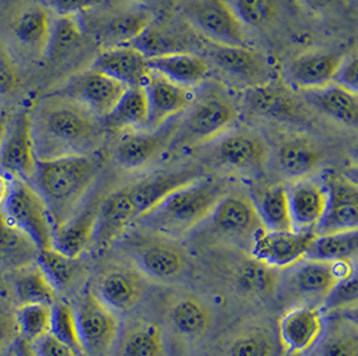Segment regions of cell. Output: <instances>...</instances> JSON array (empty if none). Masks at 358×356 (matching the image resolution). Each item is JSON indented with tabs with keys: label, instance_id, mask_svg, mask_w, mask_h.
<instances>
[{
	"label": "cell",
	"instance_id": "6da1fadb",
	"mask_svg": "<svg viewBox=\"0 0 358 356\" xmlns=\"http://www.w3.org/2000/svg\"><path fill=\"white\" fill-rule=\"evenodd\" d=\"M31 118L38 160L92 154L102 138L101 119L62 96L46 99Z\"/></svg>",
	"mask_w": 358,
	"mask_h": 356
},
{
	"label": "cell",
	"instance_id": "7a4b0ae2",
	"mask_svg": "<svg viewBox=\"0 0 358 356\" xmlns=\"http://www.w3.org/2000/svg\"><path fill=\"white\" fill-rule=\"evenodd\" d=\"M99 172L101 163L93 153L38 160L34 188L45 200L54 227L80 209Z\"/></svg>",
	"mask_w": 358,
	"mask_h": 356
},
{
	"label": "cell",
	"instance_id": "3957f363",
	"mask_svg": "<svg viewBox=\"0 0 358 356\" xmlns=\"http://www.w3.org/2000/svg\"><path fill=\"white\" fill-rule=\"evenodd\" d=\"M224 195L222 182L212 178H197L166 195L141 218L157 230L176 236L207 220Z\"/></svg>",
	"mask_w": 358,
	"mask_h": 356
},
{
	"label": "cell",
	"instance_id": "277c9868",
	"mask_svg": "<svg viewBox=\"0 0 358 356\" xmlns=\"http://www.w3.org/2000/svg\"><path fill=\"white\" fill-rule=\"evenodd\" d=\"M0 211L33 240L39 252L52 248L54 225L49 208L31 182L11 179L10 192Z\"/></svg>",
	"mask_w": 358,
	"mask_h": 356
},
{
	"label": "cell",
	"instance_id": "5b68a950",
	"mask_svg": "<svg viewBox=\"0 0 358 356\" xmlns=\"http://www.w3.org/2000/svg\"><path fill=\"white\" fill-rule=\"evenodd\" d=\"M236 118V106L227 93L217 87H208L199 96L180 121L179 131L188 142L200 144L217 138L226 133Z\"/></svg>",
	"mask_w": 358,
	"mask_h": 356
},
{
	"label": "cell",
	"instance_id": "8992f818",
	"mask_svg": "<svg viewBox=\"0 0 358 356\" xmlns=\"http://www.w3.org/2000/svg\"><path fill=\"white\" fill-rule=\"evenodd\" d=\"M85 356H108L120 332V320L94 291L83 293L74 309Z\"/></svg>",
	"mask_w": 358,
	"mask_h": 356
},
{
	"label": "cell",
	"instance_id": "52a82bcc",
	"mask_svg": "<svg viewBox=\"0 0 358 356\" xmlns=\"http://www.w3.org/2000/svg\"><path fill=\"white\" fill-rule=\"evenodd\" d=\"M182 15L211 43L245 46V26L227 0H187Z\"/></svg>",
	"mask_w": 358,
	"mask_h": 356
},
{
	"label": "cell",
	"instance_id": "ba28073f",
	"mask_svg": "<svg viewBox=\"0 0 358 356\" xmlns=\"http://www.w3.org/2000/svg\"><path fill=\"white\" fill-rule=\"evenodd\" d=\"M38 163L30 112L8 121L0 144V172L11 179L33 181Z\"/></svg>",
	"mask_w": 358,
	"mask_h": 356
},
{
	"label": "cell",
	"instance_id": "9c48e42d",
	"mask_svg": "<svg viewBox=\"0 0 358 356\" xmlns=\"http://www.w3.org/2000/svg\"><path fill=\"white\" fill-rule=\"evenodd\" d=\"M314 236V232L266 230L261 228L251 239V255L274 269L292 268L306 259Z\"/></svg>",
	"mask_w": 358,
	"mask_h": 356
},
{
	"label": "cell",
	"instance_id": "30bf717a",
	"mask_svg": "<svg viewBox=\"0 0 358 356\" xmlns=\"http://www.w3.org/2000/svg\"><path fill=\"white\" fill-rule=\"evenodd\" d=\"M179 126V119L173 118L155 129L124 133L115 147V161L127 170L145 168L178 137Z\"/></svg>",
	"mask_w": 358,
	"mask_h": 356
},
{
	"label": "cell",
	"instance_id": "8fae6325",
	"mask_svg": "<svg viewBox=\"0 0 358 356\" xmlns=\"http://www.w3.org/2000/svg\"><path fill=\"white\" fill-rule=\"evenodd\" d=\"M125 90L127 86L122 83L92 68L73 78L58 96L80 103L99 119H103L113 110Z\"/></svg>",
	"mask_w": 358,
	"mask_h": 356
},
{
	"label": "cell",
	"instance_id": "7c38bea8",
	"mask_svg": "<svg viewBox=\"0 0 358 356\" xmlns=\"http://www.w3.org/2000/svg\"><path fill=\"white\" fill-rule=\"evenodd\" d=\"M324 315L314 306H296L283 313L278 323L282 347L289 354H303L313 348L324 334Z\"/></svg>",
	"mask_w": 358,
	"mask_h": 356
},
{
	"label": "cell",
	"instance_id": "4fadbf2b",
	"mask_svg": "<svg viewBox=\"0 0 358 356\" xmlns=\"http://www.w3.org/2000/svg\"><path fill=\"white\" fill-rule=\"evenodd\" d=\"M327 205L315 235L357 230L358 188L348 178H330L325 185Z\"/></svg>",
	"mask_w": 358,
	"mask_h": 356
},
{
	"label": "cell",
	"instance_id": "5bb4252c",
	"mask_svg": "<svg viewBox=\"0 0 358 356\" xmlns=\"http://www.w3.org/2000/svg\"><path fill=\"white\" fill-rule=\"evenodd\" d=\"M148 102V129L159 128L185 112L192 103L191 89L152 71L144 83Z\"/></svg>",
	"mask_w": 358,
	"mask_h": 356
},
{
	"label": "cell",
	"instance_id": "9a60e30c",
	"mask_svg": "<svg viewBox=\"0 0 358 356\" xmlns=\"http://www.w3.org/2000/svg\"><path fill=\"white\" fill-rule=\"evenodd\" d=\"M200 177L203 176L197 169L188 168L166 173H157L131 184L125 188V191L131 200L136 220H140L147 213L155 209L166 195Z\"/></svg>",
	"mask_w": 358,
	"mask_h": 356
},
{
	"label": "cell",
	"instance_id": "2e32d148",
	"mask_svg": "<svg viewBox=\"0 0 358 356\" xmlns=\"http://www.w3.org/2000/svg\"><path fill=\"white\" fill-rule=\"evenodd\" d=\"M343 54L336 51L305 52L286 67V81L294 89L311 91L333 83Z\"/></svg>",
	"mask_w": 358,
	"mask_h": 356
},
{
	"label": "cell",
	"instance_id": "e0dca14e",
	"mask_svg": "<svg viewBox=\"0 0 358 356\" xmlns=\"http://www.w3.org/2000/svg\"><path fill=\"white\" fill-rule=\"evenodd\" d=\"M286 188L294 230L315 233L327 205L325 185L302 178Z\"/></svg>",
	"mask_w": 358,
	"mask_h": 356
},
{
	"label": "cell",
	"instance_id": "ac0fdd59",
	"mask_svg": "<svg viewBox=\"0 0 358 356\" xmlns=\"http://www.w3.org/2000/svg\"><path fill=\"white\" fill-rule=\"evenodd\" d=\"M93 68L127 87L144 86L152 73L147 55L131 45L103 50Z\"/></svg>",
	"mask_w": 358,
	"mask_h": 356
},
{
	"label": "cell",
	"instance_id": "d6986e66",
	"mask_svg": "<svg viewBox=\"0 0 358 356\" xmlns=\"http://www.w3.org/2000/svg\"><path fill=\"white\" fill-rule=\"evenodd\" d=\"M219 160L245 173H263L268 160L267 146L258 135L245 131L226 134L216 146Z\"/></svg>",
	"mask_w": 358,
	"mask_h": 356
},
{
	"label": "cell",
	"instance_id": "ffe728a7",
	"mask_svg": "<svg viewBox=\"0 0 358 356\" xmlns=\"http://www.w3.org/2000/svg\"><path fill=\"white\" fill-rule=\"evenodd\" d=\"M101 201L78 209L52 229V248L66 256L80 258L93 242Z\"/></svg>",
	"mask_w": 358,
	"mask_h": 356
},
{
	"label": "cell",
	"instance_id": "44dd1931",
	"mask_svg": "<svg viewBox=\"0 0 358 356\" xmlns=\"http://www.w3.org/2000/svg\"><path fill=\"white\" fill-rule=\"evenodd\" d=\"M210 217L213 227L231 236H250L252 239V236L263 228L255 204L245 195H223Z\"/></svg>",
	"mask_w": 358,
	"mask_h": 356
},
{
	"label": "cell",
	"instance_id": "7402d4cb",
	"mask_svg": "<svg viewBox=\"0 0 358 356\" xmlns=\"http://www.w3.org/2000/svg\"><path fill=\"white\" fill-rule=\"evenodd\" d=\"M131 256L144 275L159 281L178 279L185 267L179 248L163 240H150L137 245Z\"/></svg>",
	"mask_w": 358,
	"mask_h": 356
},
{
	"label": "cell",
	"instance_id": "603a6c76",
	"mask_svg": "<svg viewBox=\"0 0 358 356\" xmlns=\"http://www.w3.org/2000/svg\"><path fill=\"white\" fill-rule=\"evenodd\" d=\"M98 297L114 312L131 311L144 295L141 276L128 268H114L99 279Z\"/></svg>",
	"mask_w": 358,
	"mask_h": 356
},
{
	"label": "cell",
	"instance_id": "cb8c5ba5",
	"mask_svg": "<svg viewBox=\"0 0 358 356\" xmlns=\"http://www.w3.org/2000/svg\"><path fill=\"white\" fill-rule=\"evenodd\" d=\"M134 221L137 220L131 200L125 188H122L101 201L92 243L96 244L99 249L106 248Z\"/></svg>",
	"mask_w": 358,
	"mask_h": 356
},
{
	"label": "cell",
	"instance_id": "d4e9b609",
	"mask_svg": "<svg viewBox=\"0 0 358 356\" xmlns=\"http://www.w3.org/2000/svg\"><path fill=\"white\" fill-rule=\"evenodd\" d=\"M51 22L49 8L43 4L23 10L11 23V35L19 47L42 57L49 45Z\"/></svg>",
	"mask_w": 358,
	"mask_h": 356
},
{
	"label": "cell",
	"instance_id": "484cf974",
	"mask_svg": "<svg viewBox=\"0 0 358 356\" xmlns=\"http://www.w3.org/2000/svg\"><path fill=\"white\" fill-rule=\"evenodd\" d=\"M148 62L152 71L188 89L201 83L208 75L207 61L188 51L152 57Z\"/></svg>",
	"mask_w": 358,
	"mask_h": 356
},
{
	"label": "cell",
	"instance_id": "4316f807",
	"mask_svg": "<svg viewBox=\"0 0 358 356\" xmlns=\"http://www.w3.org/2000/svg\"><path fill=\"white\" fill-rule=\"evenodd\" d=\"M311 106L326 117L346 126H356L358 121L357 93H353L336 83L322 89L303 91Z\"/></svg>",
	"mask_w": 358,
	"mask_h": 356
},
{
	"label": "cell",
	"instance_id": "83f0119b",
	"mask_svg": "<svg viewBox=\"0 0 358 356\" xmlns=\"http://www.w3.org/2000/svg\"><path fill=\"white\" fill-rule=\"evenodd\" d=\"M210 54L215 65L234 78L258 82L266 75V64L254 50L211 43Z\"/></svg>",
	"mask_w": 358,
	"mask_h": 356
},
{
	"label": "cell",
	"instance_id": "f1b7e54d",
	"mask_svg": "<svg viewBox=\"0 0 358 356\" xmlns=\"http://www.w3.org/2000/svg\"><path fill=\"white\" fill-rule=\"evenodd\" d=\"M289 276L292 291L305 300H325L337 280L331 274L330 262L305 259L295 264Z\"/></svg>",
	"mask_w": 358,
	"mask_h": 356
},
{
	"label": "cell",
	"instance_id": "f546056e",
	"mask_svg": "<svg viewBox=\"0 0 358 356\" xmlns=\"http://www.w3.org/2000/svg\"><path fill=\"white\" fill-rule=\"evenodd\" d=\"M102 122L106 128L120 133L147 129L148 102L144 86L127 87L113 110Z\"/></svg>",
	"mask_w": 358,
	"mask_h": 356
},
{
	"label": "cell",
	"instance_id": "4dcf8cb0",
	"mask_svg": "<svg viewBox=\"0 0 358 356\" xmlns=\"http://www.w3.org/2000/svg\"><path fill=\"white\" fill-rule=\"evenodd\" d=\"M39 249L19 228L0 211V262L14 271L36 262Z\"/></svg>",
	"mask_w": 358,
	"mask_h": 356
},
{
	"label": "cell",
	"instance_id": "1f68e13d",
	"mask_svg": "<svg viewBox=\"0 0 358 356\" xmlns=\"http://www.w3.org/2000/svg\"><path fill=\"white\" fill-rule=\"evenodd\" d=\"M277 162L280 172L294 181L306 178L321 162V151L306 138H293L278 147Z\"/></svg>",
	"mask_w": 358,
	"mask_h": 356
},
{
	"label": "cell",
	"instance_id": "d6a6232c",
	"mask_svg": "<svg viewBox=\"0 0 358 356\" xmlns=\"http://www.w3.org/2000/svg\"><path fill=\"white\" fill-rule=\"evenodd\" d=\"M153 22V14L147 10H125L112 15L105 22L101 35L106 42L108 49L128 46L136 42Z\"/></svg>",
	"mask_w": 358,
	"mask_h": 356
},
{
	"label": "cell",
	"instance_id": "836d02e7",
	"mask_svg": "<svg viewBox=\"0 0 358 356\" xmlns=\"http://www.w3.org/2000/svg\"><path fill=\"white\" fill-rule=\"evenodd\" d=\"M36 264L57 292L71 290L83 274L80 258L66 256L54 248L41 251Z\"/></svg>",
	"mask_w": 358,
	"mask_h": 356
},
{
	"label": "cell",
	"instance_id": "e575fe53",
	"mask_svg": "<svg viewBox=\"0 0 358 356\" xmlns=\"http://www.w3.org/2000/svg\"><path fill=\"white\" fill-rule=\"evenodd\" d=\"M14 292L19 306L42 303L52 306L58 299L57 293L36 262L17 269L14 277Z\"/></svg>",
	"mask_w": 358,
	"mask_h": 356
},
{
	"label": "cell",
	"instance_id": "d590c367",
	"mask_svg": "<svg viewBox=\"0 0 358 356\" xmlns=\"http://www.w3.org/2000/svg\"><path fill=\"white\" fill-rule=\"evenodd\" d=\"M358 230L315 235L311 240L306 259L333 262L357 258Z\"/></svg>",
	"mask_w": 358,
	"mask_h": 356
},
{
	"label": "cell",
	"instance_id": "8d00e7d4",
	"mask_svg": "<svg viewBox=\"0 0 358 356\" xmlns=\"http://www.w3.org/2000/svg\"><path fill=\"white\" fill-rule=\"evenodd\" d=\"M262 227L266 230H292V216L289 208L287 188L277 184L262 192L259 201L255 204Z\"/></svg>",
	"mask_w": 358,
	"mask_h": 356
},
{
	"label": "cell",
	"instance_id": "74e56055",
	"mask_svg": "<svg viewBox=\"0 0 358 356\" xmlns=\"http://www.w3.org/2000/svg\"><path fill=\"white\" fill-rule=\"evenodd\" d=\"M81 23L77 15H57L51 22L46 54L52 62L65 61L82 45Z\"/></svg>",
	"mask_w": 358,
	"mask_h": 356
},
{
	"label": "cell",
	"instance_id": "f35d334b",
	"mask_svg": "<svg viewBox=\"0 0 358 356\" xmlns=\"http://www.w3.org/2000/svg\"><path fill=\"white\" fill-rule=\"evenodd\" d=\"M171 322L181 335L188 338L201 336L210 327L211 313L194 297H184L171 309Z\"/></svg>",
	"mask_w": 358,
	"mask_h": 356
},
{
	"label": "cell",
	"instance_id": "ab89813d",
	"mask_svg": "<svg viewBox=\"0 0 358 356\" xmlns=\"http://www.w3.org/2000/svg\"><path fill=\"white\" fill-rule=\"evenodd\" d=\"M122 356H163L164 336L162 328L155 323L136 325L125 336Z\"/></svg>",
	"mask_w": 358,
	"mask_h": 356
},
{
	"label": "cell",
	"instance_id": "60d3db41",
	"mask_svg": "<svg viewBox=\"0 0 358 356\" xmlns=\"http://www.w3.org/2000/svg\"><path fill=\"white\" fill-rule=\"evenodd\" d=\"M15 319L19 338L34 343L50 334L51 306L42 303L22 304L15 311Z\"/></svg>",
	"mask_w": 358,
	"mask_h": 356
},
{
	"label": "cell",
	"instance_id": "b9f144b4",
	"mask_svg": "<svg viewBox=\"0 0 358 356\" xmlns=\"http://www.w3.org/2000/svg\"><path fill=\"white\" fill-rule=\"evenodd\" d=\"M50 335L73 348L80 355L85 356L77 327L76 312L64 300H57L51 306V325Z\"/></svg>",
	"mask_w": 358,
	"mask_h": 356
},
{
	"label": "cell",
	"instance_id": "7bdbcfd3",
	"mask_svg": "<svg viewBox=\"0 0 358 356\" xmlns=\"http://www.w3.org/2000/svg\"><path fill=\"white\" fill-rule=\"evenodd\" d=\"M320 356H358L357 328L355 324L336 323L320 339Z\"/></svg>",
	"mask_w": 358,
	"mask_h": 356
},
{
	"label": "cell",
	"instance_id": "ee69618b",
	"mask_svg": "<svg viewBox=\"0 0 358 356\" xmlns=\"http://www.w3.org/2000/svg\"><path fill=\"white\" fill-rule=\"evenodd\" d=\"M277 271L252 258L241 265L239 281L247 291L257 295H268L275 291L279 284Z\"/></svg>",
	"mask_w": 358,
	"mask_h": 356
},
{
	"label": "cell",
	"instance_id": "f6af8a7d",
	"mask_svg": "<svg viewBox=\"0 0 358 356\" xmlns=\"http://www.w3.org/2000/svg\"><path fill=\"white\" fill-rule=\"evenodd\" d=\"M248 106L264 115L271 117H287L294 112V105L290 99L275 89L257 86L247 94Z\"/></svg>",
	"mask_w": 358,
	"mask_h": 356
},
{
	"label": "cell",
	"instance_id": "bcb514c9",
	"mask_svg": "<svg viewBox=\"0 0 358 356\" xmlns=\"http://www.w3.org/2000/svg\"><path fill=\"white\" fill-rule=\"evenodd\" d=\"M228 4L243 23L255 29H263L268 26L275 17V1L274 0H227Z\"/></svg>",
	"mask_w": 358,
	"mask_h": 356
},
{
	"label": "cell",
	"instance_id": "7dc6e473",
	"mask_svg": "<svg viewBox=\"0 0 358 356\" xmlns=\"http://www.w3.org/2000/svg\"><path fill=\"white\" fill-rule=\"evenodd\" d=\"M275 343L270 332L254 328L231 341L227 356H274Z\"/></svg>",
	"mask_w": 358,
	"mask_h": 356
},
{
	"label": "cell",
	"instance_id": "c3c4849f",
	"mask_svg": "<svg viewBox=\"0 0 358 356\" xmlns=\"http://www.w3.org/2000/svg\"><path fill=\"white\" fill-rule=\"evenodd\" d=\"M357 300L358 281L357 275L355 274L334 284L324 300V306L326 311H336L353 307L357 304Z\"/></svg>",
	"mask_w": 358,
	"mask_h": 356
},
{
	"label": "cell",
	"instance_id": "681fc988",
	"mask_svg": "<svg viewBox=\"0 0 358 356\" xmlns=\"http://www.w3.org/2000/svg\"><path fill=\"white\" fill-rule=\"evenodd\" d=\"M333 83L358 93V57L356 52L345 55L334 75Z\"/></svg>",
	"mask_w": 358,
	"mask_h": 356
},
{
	"label": "cell",
	"instance_id": "f907efd6",
	"mask_svg": "<svg viewBox=\"0 0 358 356\" xmlns=\"http://www.w3.org/2000/svg\"><path fill=\"white\" fill-rule=\"evenodd\" d=\"M17 84V67L14 65L11 55L0 40V96L13 93Z\"/></svg>",
	"mask_w": 358,
	"mask_h": 356
},
{
	"label": "cell",
	"instance_id": "816d5d0a",
	"mask_svg": "<svg viewBox=\"0 0 358 356\" xmlns=\"http://www.w3.org/2000/svg\"><path fill=\"white\" fill-rule=\"evenodd\" d=\"M36 356H81L73 348L55 339L52 335H46L42 339L31 343Z\"/></svg>",
	"mask_w": 358,
	"mask_h": 356
},
{
	"label": "cell",
	"instance_id": "f5cc1de1",
	"mask_svg": "<svg viewBox=\"0 0 358 356\" xmlns=\"http://www.w3.org/2000/svg\"><path fill=\"white\" fill-rule=\"evenodd\" d=\"M97 0H45V7L57 15H77L82 10L92 7Z\"/></svg>",
	"mask_w": 358,
	"mask_h": 356
},
{
	"label": "cell",
	"instance_id": "db71d44e",
	"mask_svg": "<svg viewBox=\"0 0 358 356\" xmlns=\"http://www.w3.org/2000/svg\"><path fill=\"white\" fill-rule=\"evenodd\" d=\"M17 336V319L15 312L8 308L0 307V347L10 341H15Z\"/></svg>",
	"mask_w": 358,
	"mask_h": 356
},
{
	"label": "cell",
	"instance_id": "11a10c76",
	"mask_svg": "<svg viewBox=\"0 0 358 356\" xmlns=\"http://www.w3.org/2000/svg\"><path fill=\"white\" fill-rule=\"evenodd\" d=\"M13 355L14 356H36L34 351L33 344L27 340L22 339L17 336L13 343Z\"/></svg>",
	"mask_w": 358,
	"mask_h": 356
},
{
	"label": "cell",
	"instance_id": "9f6ffc18",
	"mask_svg": "<svg viewBox=\"0 0 358 356\" xmlns=\"http://www.w3.org/2000/svg\"><path fill=\"white\" fill-rule=\"evenodd\" d=\"M11 186V178L7 177L0 172V208L3 207Z\"/></svg>",
	"mask_w": 358,
	"mask_h": 356
},
{
	"label": "cell",
	"instance_id": "6f0895ef",
	"mask_svg": "<svg viewBox=\"0 0 358 356\" xmlns=\"http://www.w3.org/2000/svg\"><path fill=\"white\" fill-rule=\"evenodd\" d=\"M301 1L310 10L320 11V10H325L329 6H331L336 0H301Z\"/></svg>",
	"mask_w": 358,
	"mask_h": 356
},
{
	"label": "cell",
	"instance_id": "680465c9",
	"mask_svg": "<svg viewBox=\"0 0 358 356\" xmlns=\"http://www.w3.org/2000/svg\"><path fill=\"white\" fill-rule=\"evenodd\" d=\"M8 121H10V118L3 112H0V144H1V140H3V135H4V131L7 128Z\"/></svg>",
	"mask_w": 358,
	"mask_h": 356
}]
</instances>
